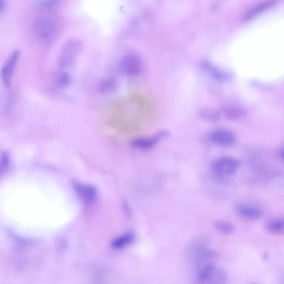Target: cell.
Here are the masks:
<instances>
[{
  "label": "cell",
  "mask_w": 284,
  "mask_h": 284,
  "mask_svg": "<svg viewBox=\"0 0 284 284\" xmlns=\"http://www.w3.org/2000/svg\"><path fill=\"white\" fill-rule=\"evenodd\" d=\"M198 281L199 284H227L228 275L222 268L207 264L199 270Z\"/></svg>",
  "instance_id": "6da1fadb"
},
{
  "label": "cell",
  "mask_w": 284,
  "mask_h": 284,
  "mask_svg": "<svg viewBox=\"0 0 284 284\" xmlns=\"http://www.w3.org/2000/svg\"><path fill=\"white\" fill-rule=\"evenodd\" d=\"M82 44L77 39L68 41L61 50L59 63L62 67H67L72 65L78 55L81 51Z\"/></svg>",
  "instance_id": "7a4b0ae2"
},
{
  "label": "cell",
  "mask_w": 284,
  "mask_h": 284,
  "mask_svg": "<svg viewBox=\"0 0 284 284\" xmlns=\"http://www.w3.org/2000/svg\"><path fill=\"white\" fill-rule=\"evenodd\" d=\"M239 162L233 157L224 156L217 159L214 162L213 168L217 175L229 176L233 175L239 167Z\"/></svg>",
  "instance_id": "3957f363"
},
{
  "label": "cell",
  "mask_w": 284,
  "mask_h": 284,
  "mask_svg": "<svg viewBox=\"0 0 284 284\" xmlns=\"http://www.w3.org/2000/svg\"><path fill=\"white\" fill-rule=\"evenodd\" d=\"M73 185L76 194L83 202L88 205L96 202L98 198V191L95 187L80 182H75Z\"/></svg>",
  "instance_id": "277c9868"
},
{
  "label": "cell",
  "mask_w": 284,
  "mask_h": 284,
  "mask_svg": "<svg viewBox=\"0 0 284 284\" xmlns=\"http://www.w3.org/2000/svg\"><path fill=\"white\" fill-rule=\"evenodd\" d=\"M169 133L167 131H162L154 136L135 139L131 142L133 148L141 150H147L152 149L165 137L168 136Z\"/></svg>",
  "instance_id": "5b68a950"
},
{
  "label": "cell",
  "mask_w": 284,
  "mask_h": 284,
  "mask_svg": "<svg viewBox=\"0 0 284 284\" xmlns=\"http://www.w3.org/2000/svg\"><path fill=\"white\" fill-rule=\"evenodd\" d=\"M121 67L128 75L139 74L142 71V62L140 57L133 53L125 55L122 59Z\"/></svg>",
  "instance_id": "8992f818"
},
{
  "label": "cell",
  "mask_w": 284,
  "mask_h": 284,
  "mask_svg": "<svg viewBox=\"0 0 284 284\" xmlns=\"http://www.w3.org/2000/svg\"><path fill=\"white\" fill-rule=\"evenodd\" d=\"M210 139L214 143L222 146H230L235 144L237 137L235 134L227 130H218L213 132Z\"/></svg>",
  "instance_id": "52a82bcc"
},
{
  "label": "cell",
  "mask_w": 284,
  "mask_h": 284,
  "mask_svg": "<svg viewBox=\"0 0 284 284\" xmlns=\"http://www.w3.org/2000/svg\"><path fill=\"white\" fill-rule=\"evenodd\" d=\"M34 29L41 38L47 40L54 35L56 31V25L51 20L41 18L35 22Z\"/></svg>",
  "instance_id": "ba28073f"
},
{
  "label": "cell",
  "mask_w": 284,
  "mask_h": 284,
  "mask_svg": "<svg viewBox=\"0 0 284 284\" xmlns=\"http://www.w3.org/2000/svg\"><path fill=\"white\" fill-rule=\"evenodd\" d=\"M20 56V52L18 50L13 51L9 57L5 64L3 66L1 76L3 83L7 87L11 84V78L13 70L15 67L18 58Z\"/></svg>",
  "instance_id": "9c48e42d"
},
{
  "label": "cell",
  "mask_w": 284,
  "mask_h": 284,
  "mask_svg": "<svg viewBox=\"0 0 284 284\" xmlns=\"http://www.w3.org/2000/svg\"><path fill=\"white\" fill-rule=\"evenodd\" d=\"M191 246L190 254L195 263H202L210 254L209 250L202 242H195Z\"/></svg>",
  "instance_id": "30bf717a"
},
{
  "label": "cell",
  "mask_w": 284,
  "mask_h": 284,
  "mask_svg": "<svg viewBox=\"0 0 284 284\" xmlns=\"http://www.w3.org/2000/svg\"><path fill=\"white\" fill-rule=\"evenodd\" d=\"M237 212L242 218L250 219H259L263 217V210L258 207L249 205H241L237 208Z\"/></svg>",
  "instance_id": "8fae6325"
},
{
  "label": "cell",
  "mask_w": 284,
  "mask_h": 284,
  "mask_svg": "<svg viewBox=\"0 0 284 284\" xmlns=\"http://www.w3.org/2000/svg\"><path fill=\"white\" fill-rule=\"evenodd\" d=\"M275 4H276V2L274 1H265L258 3L250 8L249 10L246 12L244 16V19L245 21L253 19V18L260 14L261 13H263L265 11L268 10L269 8H272L275 5Z\"/></svg>",
  "instance_id": "7c38bea8"
},
{
  "label": "cell",
  "mask_w": 284,
  "mask_h": 284,
  "mask_svg": "<svg viewBox=\"0 0 284 284\" xmlns=\"http://www.w3.org/2000/svg\"><path fill=\"white\" fill-rule=\"evenodd\" d=\"M136 236L134 233L130 232L115 238L112 241L111 246L115 249H121L131 245L135 240Z\"/></svg>",
  "instance_id": "4fadbf2b"
},
{
  "label": "cell",
  "mask_w": 284,
  "mask_h": 284,
  "mask_svg": "<svg viewBox=\"0 0 284 284\" xmlns=\"http://www.w3.org/2000/svg\"><path fill=\"white\" fill-rule=\"evenodd\" d=\"M202 66L215 79L219 81H226L230 79V74L215 67L208 61H204L202 63Z\"/></svg>",
  "instance_id": "5bb4252c"
},
{
  "label": "cell",
  "mask_w": 284,
  "mask_h": 284,
  "mask_svg": "<svg viewBox=\"0 0 284 284\" xmlns=\"http://www.w3.org/2000/svg\"><path fill=\"white\" fill-rule=\"evenodd\" d=\"M266 228L270 233L281 235L284 231V220L280 218L270 220L266 223Z\"/></svg>",
  "instance_id": "9a60e30c"
},
{
  "label": "cell",
  "mask_w": 284,
  "mask_h": 284,
  "mask_svg": "<svg viewBox=\"0 0 284 284\" xmlns=\"http://www.w3.org/2000/svg\"><path fill=\"white\" fill-rule=\"evenodd\" d=\"M215 229L224 235H231L235 231V226L230 222L224 221H218L214 223Z\"/></svg>",
  "instance_id": "2e32d148"
},
{
  "label": "cell",
  "mask_w": 284,
  "mask_h": 284,
  "mask_svg": "<svg viewBox=\"0 0 284 284\" xmlns=\"http://www.w3.org/2000/svg\"><path fill=\"white\" fill-rule=\"evenodd\" d=\"M224 113L227 117L231 120H238L243 117L245 114L244 109L237 107H230L224 109Z\"/></svg>",
  "instance_id": "e0dca14e"
},
{
  "label": "cell",
  "mask_w": 284,
  "mask_h": 284,
  "mask_svg": "<svg viewBox=\"0 0 284 284\" xmlns=\"http://www.w3.org/2000/svg\"><path fill=\"white\" fill-rule=\"evenodd\" d=\"M117 81L112 78H108L101 82L99 89L102 93H108L116 88Z\"/></svg>",
  "instance_id": "ac0fdd59"
},
{
  "label": "cell",
  "mask_w": 284,
  "mask_h": 284,
  "mask_svg": "<svg viewBox=\"0 0 284 284\" xmlns=\"http://www.w3.org/2000/svg\"><path fill=\"white\" fill-rule=\"evenodd\" d=\"M199 115L204 120L209 122L217 121L220 117L218 112L210 109H201Z\"/></svg>",
  "instance_id": "d6986e66"
},
{
  "label": "cell",
  "mask_w": 284,
  "mask_h": 284,
  "mask_svg": "<svg viewBox=\"0 0 284 284\" xmlns=\"http://www.w3.org/2000/svg\"><path fill=\"white\" fill-rule=\"evenodd\" d=\"M71 77L66 72L59 73L57 78V84L61 88H66L71 83Z\"/></svg>",
  "instance_id": "ffe728a7"
},
{
  "label": "cell",
  "mask_w": 284,
  "mask_h": 284,
  "mask_svg": "<svg viewBox=\"0 0 284 284\" xmlns=\"http://www.w3.org/2000/svg\"><path fill=\"white\" fill-rule=\"evenodd\" d=\"M9 163L10 160L8 154L6 153H2L0 156V176L7 170Z\"/></svg>",
  "instance_id": "44dd1931"
},
{
  "label": "cell",
  "mask_w": 284,
  "mask_h": 284,
  "mask_svg": "<svg viewBox=\"0 0 284 284\" xmlns=\"http://www.w3.org/2000/svg\"><path fill=\"white\" fill-rule=\"evenodd\" d=\"M5 6V3L2 0H0V12L2 11Z\"/></svg>",
  "instance_id": "7402d4cb"
},
{
  "label": "cell",
  "mask_w": 284,
  "mask_h": 284,
  "mask_svg": "<svg viewBox=\"0 0 284 284\" xmlns=\"http://www.w3.org/2000/svg\"><path fill=\"white\" fill-rule=\"evenodd\" d=\"M279 158H281L282 160L284 158V150L283 148L281 150H279Z\"/></svg>",
  "instance_id": "603a6c76"
},
{
  "label": "cell",
  "mask_w": 284,
  "mask_h": 284,
  "mask_svg": "<svg viewBox=\"0 0 284 284\" xmlns=\"http://www.w3.org/2000/svg\"><path fill=\"white\" fill-rule=\"evenodd\" d=\"M258 284V283H253V284Z\"/></svg>",
  "instance_id": "cb8c5ba5"
}]
</instances>
